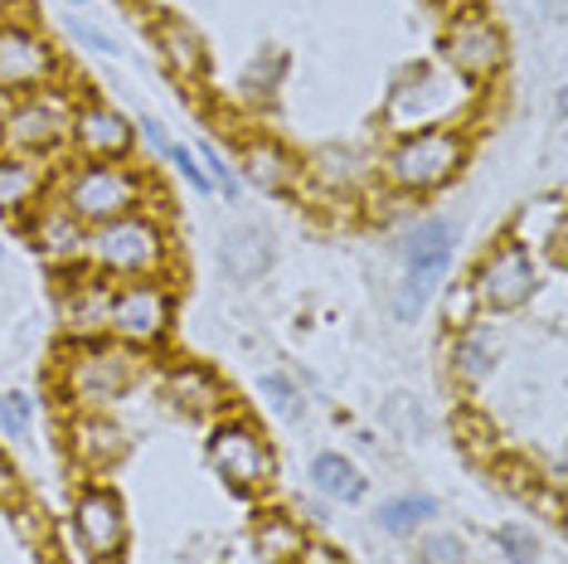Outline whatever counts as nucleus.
I'll return each instance as SVG.
<instances>
[{"instance_id":"1","label":"nucleus","mask_w":568,"mask_h":564,"mask_svg":"<svg viewBox=\"0 0 568 564\" xmlns=\"http://www.w3.org/2000/svg\"><path fill=\"white\" fill-rule=\"evenodd\" d=\"M83 263L108 282H136V278H165L175 263V239L156 214L136 210L112 224L88 229Z\"/></svg>"},{"instance_id":"2","label":"nucleus","mask_w":568,"mask_h":564,"mask_svg":"<svg viewBox=\"0 0 568 564\" xmlns=\"http://www.w3.org/2000/svg\"><path fill=\"white\" fill-rule=\"evenodd\" d=\"M471 157L467 127H423V132L394 137V147L379 161V181L398 190V195H433V190L452 185L462 175V165Z\"/></svg>"},{"instance_id":"3","label":"nucleus","mask_w":568,"mask_h":564,"mask_svg":"<svg viewBox=\"0 0 568 564\" xmlns=\"http://www.w3.org/2000/svg\"><path fill=\"white\" fill-rule=\"evenodd\" d=\"M146 190H151L146 171H136L126 161H79L69 175H59L54 200L83 229H98L122 220V214L146 210Z\"/></svg>"},{"instance_id":"4","label":"nucleus","mask_w":568,"mask_h":564,"mask_svg":"<svg viewBox=\"0 0 568 564\" xmlns=\"http://www.w3.org/2000/svg\"><path fill=\"white\" fill-rule=\"evenodd\" d=\"M175 326V292L165 278H136L112 288V312H108V336L126 351H156Z\"/></svg>"},{"instance_id":"5","label":"nucleus","mask_w":568,"mask_h":564,"mask_svg":"<svg viewBox=\"0 0 568 564\" xmlns=\"http://www.w3.org/2000/svg\"><path fill=\"white\" fill-rule=\"evenodd\" d=\"M136 351H126L112 336L102 341H83L79 355L63 370V400L73 409H108L112 400H122L126 390L136 384Z\"/></svg>"},{"instance_id":"6","label":"nucleus","mask_w":568,"mask_h":564,"mask_svg":"<svg viewBox=\"0 0 568 564\" xmlns=\"http://www.w3.org/2000/svg\"><path fill=\"white\" fill-rule=\"evenodd\" d=\"M69 122H73V98L63 88H40V93L16 98L0 132V151H16V157L49 161L69 147Z\"/></svg>"},{"instance_id":"7","label":"nucleus","mask_w":568,"mask_h":564,"mask_svg":"<svg viewBox=\"0 0 568 564\" xmlns=\"http://www.w3.org/2000/svg\"><path fill=\"white\" fill-rule=\"evenodd\" d=\"M210 463L234 492H263L277 482V457L267 439L253 429V419L229 414L210 429Z\"/></svg>"},{"instance_id":"8","label":"nucleus","mask_w":568,"mask_h":564,"mask_svg":"<svg viewBox=\"0 0 568 564\" xmlns=\"http://www.w3.org/2000/svg\"><path fill=\"white\" fill-rule=\"evenodd\" d=\"M476 302H481V312H520L525 302H535L539 292V259L535 253H525L520 243H496V249L481 253V263H476V273L467 278Z\"/></svg>"},{"instance_id":"9","label":"nucleus","mask_w":568,"mask_h":564,"mask_svg":"<svg viewBox=\"0 0 568 564\" xmlns=\"http://www.w3.org/2000/svg\"><path fill=\"white\" fill-rule=\"evenodd\" d=\"M63 79L59 49L44 40L34 24H0V88L10 98L40 93Z\"/></svg>"},{"instance_id":"10","label":"nucleus","mask_w":568,"mask_h":564,"mask_svg":"<svg viewBox=\"0 0 568 564\" xmlns=\"http://www.w3.org/2000/svg\"><path fill=\"white\" fill-rule=\"evenodd\" d=\"M73 535H79L83 555H93L98 564H118L126 550V535H132L122 496L102 482L79 486V496H73Z\"/></svg>"},{"instance_id":"11","label":"nucleus","mask_w":568,"mask_h":564,"mask_svg":"<svg viewBox=\"0 0 568 564\" xmlns=\"http://www.w3.org/2000/svg\"><path fill=\"white\" fill-rule=\"evenodd\" d=\"M443 59H447V69L457 73L462 83H490L500 69H506V34H500L496 20L467 10V16H457L447 24Z\"/></svg>"},{"instance_id":"12","label":"nucleus","mask_w":568,"mask_h":564,"mask_svg":"<svg viewBox=\"0 0 568 564\" xmlns=\"http://www.w3.org/2000/svg\"><path fill=\"white\" fill-rule=\"evenodd\" d=\"M462 93H467V83H462L452 69H447V79L433 69H418L408 83H398L394 98H389L394 132L404 137V132H423V127H452V112H457Z\"/></svg>"},{"instance_id":"13","label":"nucleus","mask_w":568,"mask_h":564,"mask_svg":"<svg viewBox=\"0 0 568 564\" xmlns=\"http://www.w3.org/2000/svg\"><path fill=\"white\" fill-rule=\"evenodd\" d=\"M69 147L79 161H132L136 127L118 108H108V102L79 98L73 102V122H69Z\"/></svg>"},{"instance_id":"14","label":"nucleus","mask_w":568,"mask_h":564,"mask_svg":"<svg viewBox=\"0 0 568 564\" xmlns=\"http://www.w3.org/2000/svg\"><path fill=\"white\" fill-rule=\"evenodd\" d=\"M30 243L44 253L54 268H79L83 263V249H88V229L73 220L69 210L54 200V195H44L40 204L30 210Z\"/></svg>"},{"instance_id":"15","label":"nucleus","mask_w":568,"mask_h":564,"mask_svg":"<svg viewBox=\"0 0 568 564\" xmlns=\"http://www.w3.org/2000/svg\"><path fill=\"white\" fill-rule=\"evenodd\" d=\"M165 400H171L175 409H185L190 419H219V414L234 409L229 384L200 361H175L171 370H165Z\"/></svg>"},{"instance_id":"16","label":"nucleus","mask_w":568,"mask_h":564,"mask_svg":"<svg viewBox=\"0 0 568 564\" xmlns=\"http://www.w3.org/2000/svg\"><path fill=\"white\" fill-rule=\"evenodd\" d=\"M564 195L554 190V195H535L520 204V214L510 220V243H520L525 253H545V259L559 268L564 263Z\"/></svg>"},{"instance_id":"17","label":"nucleus","mask_w":568,"mask_h":564,"mask_svg":"<svg viewBox=\"0 0 568 564\" xmlns=\"http://www.w3.org/2000/svg\"><path fill=\"white\" fill-rule=\"evenodd\" d=\"M151 40H156L165 69H171L185 88H200L204 79H210V49H204L195 24H185L180 16H156V24H151Z\"/></svg>"},{"instance_id":"18","label":"nucleus","mask_w":568,"mask_h":564,"mask_svg":"<svg viewBox=\"0 0 568 564\" xmlns=\"http://www.w3.org/2000/svg\"><path fill=\"white\" fill-rule=\"evenodd\" d=\"M122 453H126V433L102 409H79L69 419V457L79 467L102 472V467L122 463Z\"/></svg>"},{"instance_id":"19","label":"nucleus","mask_w":568,"mask_h":564,"mask_svg":"<svg viewBox=\"0 0 568 564\" xmlns=\"http://www.w3.org/2000/svg\"><path fill=\"white\" fill-rule=\"evenodd\" d=\"M112 288L118 282L88 273L69 288V298H63V331H69V341H102L108 336V312H112Z\"/></svg>"},{"instance_id":"20","label":"nucleus","mask_w":568,"mask_h":564,"mask_svg":"<svg viewBox=\"0 0 568 564\" xmlns=\"http://www.w3.org/2000/svg\"><path fill=\"white\" fill-rule=\"evenodd\" d=\"M243 175L263 190V195H287L302 181V161L287 147H277L273 137H253L243 141Z\"/></svg>"},{"instance_id":"21","label":"nucleus","mask_w":568,"mask_h":564,"mask_svg":"<svg viewBox=\"0 0 568 564\" xmlns=\"http://www.w3.org/2000/svg\"><path fill=\"white\" fill-rule=\"evenodd\" d=\"M496 361H500V331L496 326H467V331H452V351H447V365H452V380L457 384H481L486 375H496Z\"/></svg>"},{"instance_id":"22","label":"nucleus","mask_w":568,"mask_h":564,"mask_svg":"<svg viewBox=\"0 0 568 564\" xmlns=\"http://www.w3.org/2000/svg\"><path fill=\"white\" fill-rule=\"evenodd\" d=\"M44 195H49V161L0 151V214H20L24 204L34 210Z\"/></svg>"},{"instance_id":"23","label":"nucleus","mask_w":568,"mask_h":564,"mask_svg":"<svg viewBox=\"0 0 568 564\" xmlns=\"http://www.w3.org/2000/svg\"><path fill=\"white\" fill-rule=\"evenodd\" d=\"M219 263H224V273L234 282L263 278L267 263H273V239L253 224H234L224 239H219Z\"/></svg>"},{"instance_id":"24","label":"nucleus","mask_w":568,"mask_h":564,"mask_svg":"<svg viewBox=\"0 0 568 564\" xmlns=\"http://www.w3.org/2000/svg\"><path fill=\"white\" fill-rule=\"evenodd\" d=\"M253 545L267 564H296V555H302V545H306V531L287 511H263L253 525Z\"/></svg>"},{"instance_id":"25","label":"nucleus","mask_w":568,"mask_h":564,"mask_svg":"<svg viewBox=\"0 0 568 564\" xmlns=\"http://www.w3.org/2000/svg\"><path fill=\"white\" fill-rule=\"evenodd\" d=\"M452 243H457V229H452L447 220H423L404 234V263L408 268L452 263Z\"/></svg>"},{"instance_id":"26","label":"nucleus","mask_w":568,"mask_h":564,"mask_svg":"<svg viewBox=\"0 0 568 564\" xmlns=\"http://www.w3.org/2000/svg\"><path fill=\"white\" fill-rule=\"evenodd\" d=\"M312 482L321 496H331V502H359L365 496V477H359V467L351 457L341 453H321L312 463Z\"/></svg>"},{"instance_id":"27","label":"nucleus","mask_w":568,"mask_h":564,"mask_svg":"<svg viewBox=\"0 0 568 564\" xmlns=\"http://www.w3.org/2000/svg\"><path fill=\"white\" fill-rule=\"evenodd\" d=\"M306 175H312L316 185H326V190H351L355 181H365L369 175V165L355 157V151H341V147H326V151H316L312 165H306Z\"/></svg>"},{"instance_id":"28","label":"nucleus","mask_w":568,"mask_h":564,"mask_svg":"<svg viewBox=\"0 0 568 564\" xmlns=\"http://www.w3.org/2000/svg\"><path fill=\"white\" fill-rule=\"evenodd\" d=\"M447 278V263H428V268H408V278L398 282L394 292V312L398 322H418V312L428 306V298L437 292V282Z\"/></svg>"},{"instance_id":"29","label":"nucleus","mask_w":568,"mask_h":564,"mask_svg":"<svg viewBox=\"0 0 568 564\" xmlns=\"http://www.w3.org/2000/svg\"><path fill=\"white\" fill-rule=\"evenodd\" d=\"M452 433H457L462 453L476 457V463H496L500 457V439H496V423L486 414H476V409H462L457 419H452Z\"/></svg>"},{"instance_id":"30","label":"nucleus","mask_w":568,"mask_h":564,"mask_svg":"<svg viewBox=\"0 0 568 564\" xmlns=\"http://www.w3.org/2000/svg\"><path fill=\"white\" fill-rule=\"evenodd\" d=\"M433 516H437L433 496H394V502H379V511H374L379 531H389V535H413L423 521H433Z\"/></svg>"},{"instance_id":"31","label":"nucleus","mask_w":568,"mask_h":564,"mask_svg":"<svg viewBox=\"0 0 568 564\" xmlns=\"http://www.w3.org/2000/svg\"><path fill=\"white\" fill-rule=\"evenodd\" d=\"M496 477H500V486H506L510 496H520L525 506L545 502V482H539V472H529L525 463H515V457H496Z\"/></svg>"},{"instance_id":"32","label":"nucleus","mask_w":568,"mask_h":564,"mask_svg":"<svg viewBox=\"0 0 568 564\" xmlns=\"http://www.w3.org/2000/svg\"><path fill=\"white\" fill-rule=\"evenodd\" d=\"M496 545H500V555H506L510 564H535L539 560V535L529 531V525H520V521L496 525Z\"/></svg>"},{"instance_id":"33","label":"nucleus","mask_w":568,"mask_h":564,"mask_svg":"<svg viewBox=\"0 0 568 564\" xmlns=\"http://www.w3.org/2000/svg\"><path fill=\"white\" fill-rule=\"evenodd\" d=\"M443 316H447V326L452 331H467L481 322V302H476V292H471V282H452L447 288V302H443Z\"/></svg>"},{"instance_id":"34","label":"nucleus","mask_w":568,"mask_h":564,"mask_svg":"<svg viewBox=\"0 0 568 564\" xmlns=\"http://www.w3.org/2000/svg\"><path fill=\"white\" fill-rule=\"evenodd\" d=\"M30 423H34V400L20 390L0 394V433H10V439H30Z\"/></svg>"},{"instance_id":"35","label":"nucleus","mask_w":568,"mask_h":564,"mask_svg":"<svg viewBox=\"0 0 568 564\" xmlns=\"http://www.w3.org/2000/svg\"><path fill=\"white\" fill-rule=\"evenodd\" d=\"M418 560L423 564H467V545H462V535L437 531V535H423L418 541Z\"/></svg>"},{"instance_id":"36","label":"nucleus","mask_w":568,"mask_h":564,"mask_svg":"<svg viewBox=\"0 0 568 564\" xmlns=\"http://www.w3.org/2000/svg\"><path fill=\"white\" fill-rule=\"evenodd\" d=\"M200 161H204V175H210V185L224 190V200H239V175H234V165H224V157H219L214 147H200Z\"/></svg>"},{"instance_id":"37","label":"nucleus","mask_w":568,"mask_h":564,"mask_svg":"<svg viewBox=\"0 0 568 564\" xmlns=\"http://www.w3.org/2000/svg\"><path fill=\"white\" fill-rule=\"evenodd\" d=\"M263 394L273 400V409H277L282 419H296V414H302V400H296V390H292L287 375H263Z\"/></svg>"},{"instance_id":"38","label":"nucleus","mask_w":568,"mask_h":564,"mask_svg":"<svg viewBox=\"0 0 568 564\" xmlns=\"http://www.w3.org/2000/svg\"><path fill=\"white\" fill-rule=\"evenodd\" d=\"M165 161H171L175 171L185 175V181L195 185V190H214V185H210V175H204V165H200V157H195V151H190V147H180V141H171V151H165Z\"/></svg>"},{"instance_id":"39","label":"nucleus","mask_w":568,"mask_h":564,"mask_svg":"<svg viewBox=\"0 0 568 564\" xmlns=\"http://www.w3.org/2000/svg\"><path fill=\"white\" fill-rule=\"evenodd\" d=\"M69 40H79L83 49H93V54H112V49H118L108 34L93 30V24H83V20H69Z\"/></svg>"},{"instance_id":"40","label":"nucleus","mask_w":568,"mask_h":564,"mask_svg":"<svg viewBox=\"0 0 568 564\" xmlns=\"http://www.w3.org/2000/svg\"><path fill=\"white\" fill-rule=\"evenodd\" d=\"M16 502H20V472L0 453V506H16Z\"/></svg>"},{"instance_id":"41","label":"nucleus","mask_w":568,"mask_h":564,"mask_svg":"<svg viewBox=\"0 0 568 564\" xmlns=\"http://www.w3.org/2000/svg\"><path fill=\"white\" fill-rule=\"evenodd\" d=\"M296 564H345V555L335 545H321V541H306L302 555H296Z\"/></svg>"},{"instance_id":"42","label":"nucleus","mask_w":568,"mask_h":564,"mask_svg":"<svg viewBox=\"0 0 568 564\" xmlns=\"http://www.w3.org/2000/svg\"><path fill=\"white\" fill-rule=\"evenodd\" d=\"M141 137L151 141V151H156V157H165V151H171V137H165V127H161L156 118H146V122H141Z\"/></svg>"},{"instance_id":"43","label":"nucleus","mask_w":568,"mask_h":564,"mask_svg":"<svg viewBox=\"0 0 568 564\" xmlns=\"http://www.w3.org/2000/svg\"><path fill=\"white\" fill-rule=\"evenodd\" d=\"M10 108H16V98H10L6 88H0V132H6V118H10Z\"/></svg>"},{"instance_id":"44","label":"nucleus","mask_w":568,"mask_h":564,"mask_svg":"<svg viewBox=\"0 0 568 564\" xmlns=\"http://www.w3.org/2000/svg\"><path fill=\"white\" fill-rule=\"evenodd\" d=\"M0 259H6V243H0Z\"/></svg>"},{"instance_id":"45","label":"nucleus","mask_w":568,"mask_h":564,"mask_svg":"<svg viewBox=\"0 0 568 564\" xmlns=\"http://www.w3.org/2000/svg\"><path fill=\"white\" fill-rule=\"evenodd\" d=\"M73 6H83V0H73Z\"/></svg>"}]
</instances>
